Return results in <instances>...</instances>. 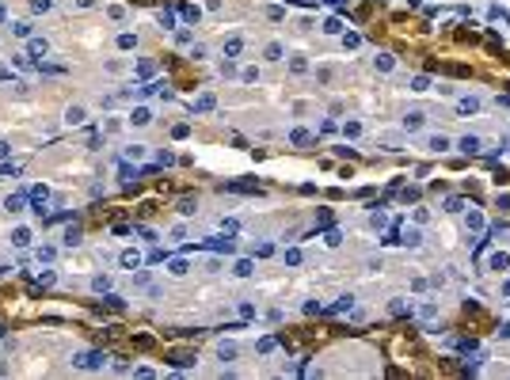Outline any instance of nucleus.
<instances>
[{
    "instance_id": "obj_5",
    "label": "nucleus",
    "mask_w": 510,
    "mask_h": 380,
    "mask_svg": "<svg viewBox=\"0 0 510 380\" xmlns=\"http://www.w3.org/2000/svg\"><path fill=\"white\" fill-rule=\"evenodd\" d=\"M84 118H88V110H84V107H69V110H65V122H69V126H80Z\"/></svg>"
},
{
    "instance_id": "obj_19",
    "label": "nucleus",
    "mask_w": 510,
    "mask_h": 380,
    "mask_svg": "<svg viewBox=\"0 0 510 380\" xmlns=\"http://www.w3.org/2000/svg\"><path fill=\"white\" fill-rule=\"evenodd\" d=\"M430 148H434V152H446V148H450V141H446V137H430Z\"/></svg>"
},
{
    "instance_id": "obj_3",
    "label": "nucleus",
    "mask_w": 510,
    "mask_h": 380,
    "mask_svg": "<svg viewBox=\"0 0 510 380\" xmlns=\"http://www.w3.org/2000/svg\"><path fill=\"white\" fill-rule=\"evenodd\" d=\"M476 110H480V99H472V95L457 99V114H476Z\"/></svg>"
},
{
    "instance_id": "obj_26",
    "label": "nucleus",
    "mask_w": 510,
    "mask_h": 380,
    "mask_svg": "<svg viewBox=\"0 0 510 380\" xmlns=\"http://www.w3.org/2000/svg\"><path fill=\"white\" fill-rule=\"evenodd\" d=\"M30 8H34V12H46V8H50V0H30Z\"/></svg>"
},
{
    "instance_id": "obj_25",
    "label": "nucleus",
    "mask_w": 510,
    "mask_h": 380,
    "mask_svg": "<svg viewBox=\"0 0 510 380\" xmlns=\"http://www.w3.org/2000/svg\"><path fill=\"white\" fill-rule=\"evenodd\" d=\"M179 213H194V198H183V202H179Z\"/></svg>"
},
{
    "instance_id": "obj_1",
    "label": "nucleus",
    "mask_w": 510,
    "mask_h": 380,
    "mask_svg": "<svg viewBox=\"0 0 510 380\" xmlns=\"http://www.w3.org/2000/svg\"><path fill=\"white\" fill-rule=\"evenodd\" d=\"M103 361H107V353H99V350H91V353H80V357H76V365H80V369H99Z\"/></svg>"
},
{
    "instance_id": "obj_15",
    "label": "nucleus",
    "mask_w": 510,
    "mask_h": 380,
    "mask_svg": "<svg viewBox=\"0 0 510 380\" xmlns=\"http://www.w3.org/2000/svg\"><path fill=\"white\" fill-rule=\"evenodd\" d=\"M168 270H172L175 278H183V274H187L190 266H187V259H175V263H172V266H168Z\"/></svg>"
},
{
    "instance_id": "obj_28",
    "label": "nucleus",
    "mask_w": 510,
    "mask_h": 380,
    "mask_svg": "<svg viewBox=\"0 0 510 380\" xmlns=\"http://www.w3.org/2000/svg\"><path fill=\"white\" fill-rule=\"evenodd\" d=\"M0 278H8V266H0Z\"/></svg>"
},
{
    "instance_id": "obj_22",
    "label": "nucleus",
    "mask_w": 510,
    "mask_h": 380,
    "mask_svg": "<svg viewBox=\"0 0 510 380\" xmlns=\"http://www.w3.org/2000/svg\"><path fill=\"white\" fill-rule=\"evenodd\" d=\"M236 274H240V278H248V274H251V263H248V259H240V263H236Z\"/></svg>"
},
{
    "instance_id": "obj_9",
    "label": "nucleus",
    "mask_w": 510,
    "mask_h": 380,
    "mask_svg": "<svg viewBox=\"0 0 510 380\" xmlns=\"http://www.w3.org/2000/svg\"><path fill=\"white\" fill-rule=\"evenodd\" d=\"M76 244H80V228L69 224V228H65V247H76Z\"/></svg>"
},
{
    "instance_id": "obj_12",
    "label": "nucleus",
    "mask_w": 510,
    "mask_h": 380,
    "mask_svg": "<svg viewBox=\"0 0 510 380\" xmlns=\"http://www.w3.org/2000/svg\"><path fill=\"white\" fill-rule=\"evenodd\" d=\"M461 152H480V137H461Z\"/></svg>"
},
{
    "instance_id": "obj_21",
    "label": "nucleus",
    "mask_w": 510,
    "mask_h": 380,
    "mask_svg": "<svg viewBox=\"0 0 510 380\" xmlns=\"http://www.w3.org/2000/svg\"><path fill=\"white\" fill-rule=\"evenodd\" d=\"M12 30L19 34V38H30V23H12Z\"/></svg>"
},
{
    "instance_id": "obj_24",
    "label": "nucleus",
    "mask_w": 510,
    "mask_h": 380,
    "mask_svg": "<svg viewBox=\"0 0 510 380\" xmlns=\"http://www.w3.org/2000/svg\"><path fill=\"white\" fill-rule=\"evenodd\" d=\"M324 30H328V34H339V30H343V23H339V19H328V23H324Z\"/></svg>"
},
{
    "instance_id": "obj_6",
    "label": "nucleus",
    "mask_w": 510,
    "mask_h": 380,
    "mask_svg": "<svg viewBox=\"0 0 510 380\" xmlns=\"http://www.w3.org/2000/svg\"><path fill=\"white\" fill-rule=\"evenodd\" d=\"M130 122H133V126H149V122H152V114H149L145 107H137V110L130 114Z\"/></svg>"
},
{
    "instance_id": "obj_18",
    "label": "nucleus",
    "mask_w": 510,
    "mask_h": 380,
    "mask_svg": "<svg viewBox=\"0 0 510 380\" xmlns=\"http://www.w3.org/2000/svg\"><path fill=\"white\" fill-rule=\"evenodd\" d=\"M126 156H130V160H141V156H145V145H130V148H126Z\"/></svg>"
},
{
    "instance_id": "obj_4",
    "label": "nucleus",
    "mask_w": 510,
    "mask_h": 380,
    "mask_svg": "<svg viewBox=\"0 0 510 380\" xmlns=\"http://www.w3.org/2000/svg\"><path fill=\"white\" fill-rule=\"evenodd\" d=\"M118 263L126 266V270H137V266H141V255H137V251H122V255H118Z\"/></svg>"
},
{
    "instance_id": "obj_7",
    "label": "nucleus",
    "mask_w": 510,
    "mask_h": 380,
    "mask_svg": "<svg viewBox=\"0 0 510 380\" xmlns=\"http://www.w3.org/2000/svg\"><path fill=\"white\" fill-rule=\"evenodd\" d=\"M12 244H15V247H27V244H30V228H15V232H12Z\"/></svg>"
},
{
    "instance_id": "obj_16",
    "label": "nucleus",
    "mask_w": 510,
    "mask_h": 380,
    "mask_svg": "<svg viewBox=\"0 0 510 380\" xmlns=\"http://www.w3.org/2000/svg\"><path fill=\"white\" fill-rule=\"evenodd\" d=\"M133 46H137L133 34H118V50H133Z\"/></svg>"
},
{
    "instance_id": "obj_23",
    "label": "nucleus",
    "mask_w": 510,
    "mask_h": 380,
    "mask_svg": "<svg viewBox=\"0 0 510 380\" xmlns=\"http://www.w3.org/2000/svg\"><path fill=\"white\" fill-rule=\"evenodd\" d=\"M210 107H213V95H202V99L194 103V110H210Z\"/></svg>"
},
{
    "instance_id": "obj_2",
    "label": "nucleus",
    "mask_w": 510,
    "mask_h": 380,
    "mask_svg": "<svg viewBox=\"0 0 510 380\" xmlns=\"http://www.w3.org/2000/svg\"><path fill=\"white\" fill-rule=\"evenodd\" d=\"M46 50H50L46 38H30V42H27V57H46Z\"/></svg>"
},
{
    "instance_id": "obj_8",
    "label": "nucleus",
    "mask_w": 510,
    "mask_h": 380,
    "mask_svg": "<svg viewBox=\"0 0 510 380\" xmlns=\"http://www.w3.org/2000/svg\"><path fill=\"white\" fill-rule=\"evenodd\" d=\"M23 202H27L23 194H12V198L4 202V209H8V213H19V209H23Z\"/></svg>"
},
{
    "instance_id": "obj_13",
    "label": "nucleus",
    "mask_w": 510,
    "mask_h": 380,
    "mask_svg": "<svg viewBox=\"0 0 510 380\" xmlns=\"http://www.w3.org/2000/svg\"><path fill=\"white\" fill-rule=\"evenodd\" d=\"M217 353H221V361H233V357H236V346H233V342H221Z\"/></svg>"
},
{
    "instance_id": "obj_10",
    "label": "nucleus",
    "mask_w": 510,
    "mask_h": 380,
    "mask_svg": "<svg viewBox=\"0 0 510 380\" xmlns=\"http://www.w3.org/2000/svg\"><path fill=\"white\" fill-rule=\"evenodd\" d=\"M91 289H95V293H107V289H111V278H107V274H95V278H91Z\"/></svg>"
},
{
    "instance_id": "obj_11",
    "label": "nucleus",
    "mask_w": 510,
    "mask_h": 380,
    "mask_svg": "<svg viewBox=\"0 0 510 380\" xmlns=\"http://www.w3.org/2000/svg\"><path fill=\"white\" fill-rule=\"evenodd\" d=\"M419 126H423V114H419V110H411V114L404 118V130H419Z\"/></svg>"
},
{
    "instance_id": "obj_17",
    "label": "nucleus",
    "mask_w": 510,
    "mask_h": 380,
    "mask_svg": "<svg viewBox=\"0 0 510 380\" xmlns=\"http://www.w3.org/2000/svg\"><path fill=\"white\" fill-rule=\"evenodd\" d=\"M430 88V80H426V76H415V80H411V91H426Z\"/></svg>"
},
{
    "instance_id": "obj_27",
    "label": "nucleus",
    "mask_w": 510,
    "mask_h": 380,
    "mask_svg": "<svg viewBox=\"0 0 510 380\" xmlns=\"http://www.w3.org/2000/svg\"><path fill=\"white\" fill-rule=\"evenodd\" d=\"M8 152H12V148H8V141H0V160H8Z\"/></svg>"
},
{
    "instance_id": "obj_14",
    "label": "nucleus",
    "mask_w": 510,
    "mask_h": 380,
    "mask_svg": "<svg viewBox=\"0 0 510 380\" xmlns=\"http://www.w3.org/2000/svg\"><path fill=\"white\" fill-rule=\"evenodd\" d=\"M240 50H244V38H229V42H225V54H229V57H236Z\"/></svg>"
},
{
    "instance_id": "obj_20",
    "label": "nucleus",
    "mask_w": 510,
    "mask_h": 380,
    "mask_svg": "<svg viewBox=\"0 0 510 380\" xmlns=\"http://www.w3.org/2000/svg\"><path fill=\"white\" fill-rule=\"evenodd\" d=\"M267 57H270V61H282V46L270 42V46H267Z\"/></svg>"
},
{
    "instance_id": "obj_29",
    "label": "nucleus",
    "mask_w": 510,
    "mask_h": 380,
    "mask_svg": "<svg viewBox=\"0 0 510 380\" xmlns=\"http://www.w3.org/2000/svg\"><path fill=\"white\" fill-rule=\"evenodd\" d=\"M0 80H8V73H4V65H0Z\"/></svg>"
}]
</instances>
